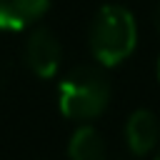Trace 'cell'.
Masks as SVG:
<instances>
[{"label":"cell","mask_w":160,"mask_h":160,"mask_svg":"<svg viewBox=\"0 0 160 160\" xmlns=\"http://www.w3.org/2000/svg\"><path fill=\"white\" fill-rule=\"evenodd\" d=\"M88 42H90L92 58L102 68L120 65L132 55L138 45V22L132 12L115 2L102 5L90 22Z\"/></svg>","instance_id":"cell-1"},{"label":"cell","mask_w":160,"mask_h":160,"mask_svg":"<svg viewBox=\"0 0 160 160\" xmlns=\"http://www.w3.org/2000/svg\"><path fill=\"white\" fill-rule=\"evenodd\" d=\"M110 102V80L100 68L80 65L70 70L58 88L60 112L70 120H92Z\"/></svg>","instance_id":"cell-2"},{"label":"cell","mask_w":160,"mask_h":160,"mask_svg":"<svg viewBox=\"0 0 160 160\" xmlns=\"http://www.w3.org/2000/svg\"><path fill=\"white\" fill-rule=\"evenodd\" d=\"M22 60H25V65H28V70L32 75L52 78L58 72V68H60V60H62L60 40L48 28H35L25 40Z\"/></svg>","instance_id":"cell-3"},{"label":"cell","mask_w":160,"mask_h":160,"mask_svg":"<svg viewBox=\"0 0 160 160\" xmlns=\"http://www.w3.org/2000/svg\"><path fill=\"white\" fill-rule=\"evenodd\" d=\"M158 142H160V120L155 118V112L145 108L130 112L125 122V145L130 148V152L148 155L150 150H155Z\"/></svg>","instance_id":"cell-4"},{"label":"cell","mask_w":160,"mask_h":160,"mask_svg":"<svg viewBox=\"0 0 160 160\" xmlns=\"http://www.w3.org/2000/svg\"><path fill=\"white\" fill-rule=\"evenodd\" d=\"M50 8V0H0V30L18 32L35 25Z\"/></svg>","instance_id":"cell-5"},{"label":"cell","mask_w":160,"mask_h":160,"mask_svg":"<svg viewBox=\"0 0 160 160\" xmlns=\"http://www.w3.org/2000/svg\"><path fill=\"white\" fill-rule=\"evenodd\" d=\"M70 160H108V145L92 125H80L68 142Z\"/></svg>","instance_id":"cell-6"},{"label":"cell","mask_w":160,"mask_h":160,"mask_svg":"<svg viewBox=\"0 0 160 160\" xmlns=\"http://www.w3.org/2000/svg\"><path fill=\"white\" fill-rule=\"evenodd\" d=\"M152 22H155V28H158V32H160V2L155 5V12H152Z\"/></svg>","instance_id":"cell-7"},{"label":"cell","mask_w":160,"mask_h":160,"mask_svg":"<svg viewBox=\"0 0 160 160\" xmlns=\"http://www.w3.org/2000/svg\"><path fill=\"white\" fill-rule=\"evenodd\" d=\"M158 80H160V60H158Z\"/></svg>","instance_id":"cell-8"},{"label":"cell","mask_w":160,"mask_h":160,"mask_svg":"<svg viewBox=\"0 0 160 160\" xmlns=\"http://www.w3.org/2000/svg\"><path fill=\"white\" fill-rule=\"evenodd\" d=\"M155 160H160V152H158V155H155Z\"/></svg>","instance_id":"cell-9"}]
</instances>
